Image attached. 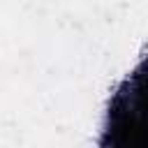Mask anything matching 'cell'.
<instances>
[{
    "label": "cell",
    "instance_id": "6da1fadb",
    "mask_svg": "<svg viewBox=\"0 0 148 148\" xmlns=\"http://www.w3.org/2000/svg\"><path fill=\"white\" fill-rule=\"evenodd\" d=\"M106 143L148 146V62L118 90L109 109Z\"/></svg>",
    "mask_w": 148,
    "mask_h": 148
}]
</instances>
